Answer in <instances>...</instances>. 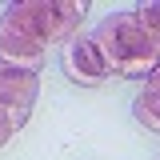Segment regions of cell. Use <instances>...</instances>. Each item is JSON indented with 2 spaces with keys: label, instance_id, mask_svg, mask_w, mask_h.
Returning <instances> with one entry per match:
<instances>
[{
  "label": "cell",
  "instance_id": "cell-1",
  "mask_svg": "<svg viewBox=\"0 0 160 160\" xmlns=\"http://www.w3.org/2000/svg\"><path fill=\"white\" fill-rule=\"evenodd\" d=\"M88 0H20L0 16V60L24 72H40L44 48L68 44L80 32Z\"/></svg>",
  "mask_w": 160,
  "mask_h": 160
},
{
  "label": "cell",
  "instance_id": "cell-2",
  "mask_svg": "<svg viewBox=\"0 0 160 160\" xmlns=\"http://www.w3.org/2000/svg\"><path fill=\"white\" fill-rule=\"evenodd\" d=\"M92 40H96L100 56L108 60L112 76L144 80V76L160 64V44L144 32V24L136 20L132 8H128V12H112V16H104V20L96 24Z\"/></svg>",
  "mask_w": 160,
  "mask_h": 160
},
{
  "label": "cell",
  "instance_id": "cell-3",
  "mask_svg": "<svg viewBox=\"0 0 160 160\" xmlns=\"http://www.w3.org/2000/svg\"><path fill=\"white\" fill-rule=\"evenodd\" d=\"M36 92H40L36 72H24L16 64H4V60H0V108L8 112L12 132L24 128V120H28L32 104H36Z\"/></svg>",
  "mask_w": 160,
  "mask_h": 160
},
{
  "label": "cell",
  "instance_id": "cell-7",
  "mask_svg": "<svg viewBox=\"0 0 160 160\" xmlns=\"http://www.w3.org/2000/svg\"><path fill=\"white\" fill-rule=\"evenodd\" d=\"M8 140H12V124H8V112L0 108V148H4Z\"/></svg>",
  "mask_w": 160,
  "mask_h": 160
},
{
  "label": "cell",
  "instance_id": "cell-5",
  "mask_svg": "<svg viewBox=\"0 0 160 160\" xmlns=\"http://www.w3.org/2000/svg\"><path fill=\"white\" fill-rule=\"evenodd\" d=\"M132 116H136L144 128L160 132V64L144 76V88H140V96L132 100Z\"/></svg>",
  "mask_w": 160,
  "mask_h": 160
},
{
  "label": "cell",
  "instance_id": "cell-4",
  "mask_svg": "<svg viewBox=\"0 0 160 160\" xmlns=\"http://www.w3.org/2000/svg\"><path fill=\"white\" fill-rule=\"evenodd\" d=\"M60 64H64L68 80H76V84H84V88H96V84H104V80H112V68H108V60L100 56L96 40H92V36H80V32L64 44Z\"/></svg>",
  "mask_w": 160,
  "mask_h": 160
},
{
  "label": "cell",
  "instance_id": "cell-6",
  "mask_svg": "<svg viewBox=\"0 0 160 160\" xmlns=\"http://www.w3.org/2000/svg\"><path fill=\"white\" fill-rule=\"evenodd\" d=\"M132 12H136V20L144 24V32L160 44V0H144V4H136V8H132Z\"/></svg>",
  "mask_w": 160,
  "mask_h": 160
}]
</instances>
